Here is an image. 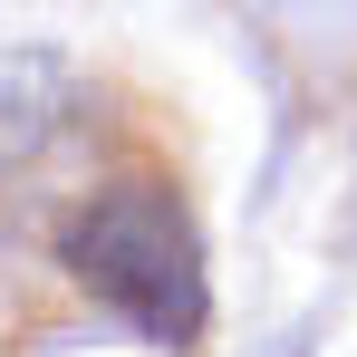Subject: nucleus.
Returning <instances> with one entry per match:
<instances>
[{
    "mask_svg": "<svg viewBox=\"0 0 357 357\" xmlns=\"http://www.w3.org/2000/svg\"><path fill=\"white\" fill-rule=\"evenodd\" d=\"M59 271L87 299H107L116 319H135L145 338H165V348L203 338L213 290H203V241H193V213H183L174 183H155V174L97 183L59 222Z\"/></svg>",
    "mask_w": 357,
    "mask_h": 357,
    "instance_id": "obj_1",
    "label": "nucleus"
},
{
    "mask_svg": "<svg viewBox=\"0 0 357 357\" xmlns=\"http://www.w3.org/2000/svg\"><path fill=\"white\" fill-rule=\"evenodd\" d=\"M68 126H77V77L39 49H10L0 59V174H29Z\"/></svg>",
    "mask_w": 357,
    "mask_h": 357,
    "instance_id": "obj_2",
    "label": "nucleus"
}]
</instances>
